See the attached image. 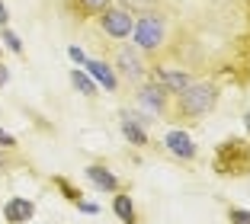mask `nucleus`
I'll return each mask as SVG.
<instances>
[{
	"mask_svg": "<svg viewBox=\"0 0 250 224\" xmlns=\"http://www.w3.org/2000/svg\"><path fill=\"white\" fill-rule=\"evenodd\" d=\"M218 102V87L215 83H189L183 93H177V116L180 119H199L212 112Z\"/></svg>",
	"mask_w": 250,
	"mask_h": 224,
	"instance_id": "obj_1",
	"label": "nucleus"
},
{
	"mask_svg": "<svg viewBox=\"0 0 250 224\" xmlns=\"http://www.w3.org/2000/svg\"><path fill=\"white\" fill-rule=\"evenodd\" d=\"M215 170H218L221 176L250 173V147H247V141L228 138V141L215 151Z\"/></svg>",
	"mask_w": 250,
	"mask_h": 224,
	"instance_id": "obj_2",
	"label": "nucleus"
},
{
	"mask_svg": "<svg viewBox=\"0 0 250 224\" xmlns=\"http://www.w3.org/2000/svg\"><path fill=\"white\" fill-rule=\"evenodd\" d=\"M132 39L141 51H157L164 45V39H167V20L161 13H154V10L141 13L138 22H135V29H132Z\"/></svg>",
	"mask_w": 250,
	"mask_h": 224,
	"instance_id": "obj_3",
	"label": "nucleus"
},
{
	"mask_svg": "<svg viewBox=\"0 0 250 224\" xmlns=\"http://www.w3.org/2000/svg\"><path fill=\"white\" fill-rule=\"evenodd\" d=\"M116 77H122L125 83L138 87L147 77V64H145V51L138 45H122L116 51Z\"/></svg>",
	"mask_w": 250,
	"mask_h": 224,
	"instance_id": "obj_4",
	"label": "nucleus"
},
{
	"mask_svg": "<svg viewBox=\"0 0 250 224\" xmlns=\"http://www.w3.org/2000/svg\"><path fill=\"white\" fill-rule=\"evenodd\" d=\"M100 29H103V36H109V39H116V42H122V39H128L132 36V29H135V16L128 13L125 7H106V10H100Z\"/></svg>",
	"mask_w": 250,
	"mask_h": 224,
	"instance_id": "obj_5",
	"label": "nucleus"
},
{
	"mask_svg": "<svg viewBox=\"0 0 250 224\" xmlns=\"http://www.w3.org/2000/svg\"><path fill=\"white\" fill-rule=\"evenodd\" d=\"M135 100H138V109L145 112V116H151V119H157V116H164L170 109V102H167V90L161 87V83H141L138 87V93H135Z\"/></svg>",
	"mask_w": 250,
	"mask_h": 224,
	"instance_id": "obj_6",
	"label": "nucleus"
},
{
	"mask_svg": "<svg viewBox=\"0 0 250 224\" xmlns=\"http://www.w3.org/2000/svg\"><path fill=\"white\" fill-rule=\"evenodd\" d=\"M164 147L180 160H196V154H199L196 141H192L186 131H167V135H164Z\"/></svg>",
	"mask_w": 250,
	"mask_h": 224,
	"instance_id": "obj_7",
	"label": "nucleus"
},
{
	"mask_svg": "<svg viewBox=\"0 0 250 224\" xmlns=\"http://www.w3.org/2000/svg\"><path fill=\"white\" fill-rule=\"evenodd\" d=\"M154 80L167 90V93H173V96L183 93V90L192 83V77L186 71H173V67H154Z\"/></svg>",
	"mask_w": 250,
	"mask_h": 224,
	"instance_id": "obj_8",
	"label": "nucleus"
},
{
	"mask_svg": "<svg viewBox=\"0 0 250 224\" xmlns=\"http://www.w3.org/2000/svg\"><path fill=\"white\" fill-rule=\"evenodd\" d=\"M32 215H36V202L22 199V195H13V199L3 205V218H7L10 224H26V221H32Z\"/></svg>",
	"mask_w": 250,
	"mask_h": 224,
	"instance_id": "obj_9",
	"label": "nucleus"
},
{
	"mask_svg": "<svg viewBox=\"0 0 250 224\" xmlns=\"http://www.w3.org/2000/svg\"><path fill=\"white\" fill-rule=\"evenodd\" d=\"M122 135H125V141L128 144H135V147H145L147 144V131H145V125L138 122L141 116H135V112H128V109H122Z\"/></svg>",
	"mask_w": 250,
	"mask_h": 224,
	"instance_id": "obj_10",
	"label": "nucleus"
},
{
	"mask_svg": "<svg viewBox=\"0 0 250 224\" xmlns=\"http://www.w3.org/2000/svg\"><path fill=\"white\" fill-rule=\"evenodd\" d=\"M87 180L93 183L100 192H116L119 189V176L112 173L109 166H103V163H90L87 166Z\"/></svg>",
	"mask_w": 250,
	"mask_h": 224,
	"instance_id": "obj_11",
	"label": "nucleus"
},
{
	"mask_svg": "<svg viewBox=\"0 0 250 224\" xmlns=\"http://www.w3.org/2000/svg\"><path fill=\"white\" fill-rule=\"evenodd\" d=\"M83 67H87V74H90V77H93V80H100V83H103V87L109 90V93L119 87L116 71H112V67L106 64V61H93V58H87V61H83Z\"/></svg>",
	"mask_w": 250,
	"mask_h": 224,
	"instance_id": "obj_12",
	"label": "nucleus"
},
{
	"mask_svg": "<svg viewBox=\"0 0 250 224\" xmlns=\"http://www.w3.org/2000/svg\"><path fill=\"white\" fill-rule=\"evenodd\" d=\"M112 211L119 215L122 224H135V205H132V195H116L112 199Z\"/></svg>",
	"mask_w": 250,
	"mask_h": 224,
	"instance_id": "obj_13",
	"label": "nucleus"
},
{
	"mask_svg": "<svg viewBox=\"0 0 250 224\" xmlns=\"http://www.w3.org/2000/svg\"><path fill=\"white\" fill-rule=\"evenodd\" d=\"M71 87L77 90V93H83V96H96V80L90 77V74L77 71V67L71 71Z\"/></svg>",
	"mask_w": 250,
	"mask_h": 224,
	"instance_id": "obj_14",
	"label": "nucleus"
},
{
	"mask_svg": "<svg viewBox=\"0 0 250 224\" xmlns=\"http://www.w3.org/2000/svg\"><path fill=\"white\" fill-rule=\"evenodd\" d=\"M74 7L81 10V13H100V10H106L109 7V0H74Z\"/></svg>",
	"mask_w": 250,
	"mask_h": 224,
	"instance_id": "obj_15",
	"label": "nucleus"
},
{
	"mask_svg": "<svg viewBox=\"0 0 250 224\" xmlns=\"http://www.w3.org/2000/svg\"><path fill=\"white\" fill-rule=\"evenodd\" d=\"M119 3H122L128 13H132V10H138V13H147V10H154L161 0H119Z\"/></svg>",
	"mask_w": 250,
	"mask_h": 224,
	"instance_id": "obj_16",
	"label": "nucleus"
},
{
	"mask_svg": "<svg viewBox=\"0 0 250 224\" xmlns=\"http://www.w3.org/2000/svg\"><path fill=\"white\" fill-rule=\"evenodd\" d=\"M0 42L7 45L10 51H16V55H22V42H20V36H16L13 29H7V26H3V32H0Z\"/></svg>",
	"mask_w": 250,
	"mask_h": 224,
	"instance_id": "obj_17",
	"label": "nucleus"
},
{
	"mask_svg": "<svg viewBox=\"0 0 250 224\" xmlns=\"http://www.w3.org/2000/svg\"><path fill=\"white\" fill-rule=\"evenodd\" d=\"M55 186H58V189H61V192H64V195H67V199H71V202H74V205L81 202V189H77V186H71V183H67V180H64V176H55Z\"/></svg>",
	"mask_w": 250,
	"mask_h": 224,
	"instance_id": "obj_18",
	"label": "nucleus"
},
{
	"mask_svg": "<svg viewBox=\"0 0 250 224\" xmlns=\"http://www.w3.org/2000/svg\"><path fill=\"white\" fill-rule=\"evenodd\" d=\"M228 218H231V224H250V211L247 208H234Z\"/></svg>",
	"mask_w": 250,
	"mask_h": 224,
	"instance_id": "obj_19",
	"label": "nucleus"
},
{
	"mask_svg": "<svg viewBox=\"0 0 250 224\" xmlns=\"http://www.w3.org/2000/svg\"><path fill=\"white\" fill-rule=\"evenodd\" d=\"M67 55H71L74 64H83V61H87V55H83V51L77 48V45H71V48H67Z\"/></svg>",
	"mask_w": 250,
	"mask_h": 224,
	"instance_id": "obj_20",
	"label": "nucleus"
},
{
	"mask_svg": "<svg viewBox=\"0 0 250 224\" xmlns=\"http://www.w3.org/2000/svg\"><path fill=\"white\" fill-rule=\"evenodd\" d=\"M0 147H16V138H13V135H7L3 128H0Z\"/></svg>",
	"mask_w": 250,
	"mask_h": 224,
	"instance_id": "obj_21",
	"label": "nucleus"
},
{
	"mask_svg": "<svg viewBox=\"0 0 250 224\" xmlns=\"http://www.w3.org/2000/svg\"><path fill=\"white\" fill-rule=\"evenodd\" d=\"M77 208H81V211H90V215H96V211H100V208H96L93 202H83V199L77 202Z\"/></svg>",
	"mask_w": 250,
	"mask_h": 224,
	"instance_id": "obj_22",
	"label": "nucleus"
},
{
	"mask_svg": "<svg viewBox=\"0 0 250 224\" xmlns=\"http://www.w3.org/2000/svg\"><path fill=\"white\" fill-rule=\"evenodd\" d=\"M10 22V13H7V3H3V0H0V26H7Z\"/></svg>",
	"mask_w": 250,
	"mask_h": 224,
	"instance_id": "obj_23",
	"label": "nucleus"
},
{
	"mask_svg": "<svg viewBox=\"0 0 250 224\" xmlns=\"http://www.w3.org/2000/svg\"><path fill=\"white\" fill-rule=\"evenodd\" d=\"M7 80H10V67L0 64V87H7Z\"/></svg>",
	"mask_w": 250,
	"mask_h": 224,
	"instance_id": "obj_24",
	"label": "nucleus"
},
{
	"mask_svg": "<svg viewBox=\"0 0 250 224\" xmlns=\"http://www.w3.org/2000/svg\"><path fill=\"white\" fill-rule=\"evenodd\" d=\"M244 125H247V135H250V109H247V116H244Z\"/></svg>",
	"mask_w": 250,
	"mask_h": 224,
	"instance_id": "obj_25",
	"label": "nucleus"
},
{
	"mask_svg": "<svg viewBox=\"0 0 250 224\" xmlns=\"http://www.w3.org/2000/svg\"><path fill=\"white\" fill-rule=\"evenodd\" d=\"M3 166H7V160H3V157H0V170H3Z\"/></svg>",
	"mask_w": 250,
	"mask_h": 224,
	"instance_id": "obj_26",
	"label": "nucleus"
}]
</instances>
